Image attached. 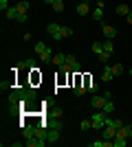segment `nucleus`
<instances>
[{
  "label": "nucleus",
  "mask_w": 132,
  "mask_h": 147,
  "mask_svg": "<svg viewBox=\"0 0 132 147\" xmlns=\"http://www.w3.org/2000/svg\"><path fill=\"white\" fill-rule=\"evenodd\" d=\"M35 99H38L35 88H31V86H16L7 101H9V105H11V112H16L18 108H22V110L31 108V105L35 103Z\"/></svg>",
  "instance_id": "obj_1"
},
{
  "label": "nucleus",
  "mask_w": 132,
  "mask_h": 147,
  "mask_svg": "<svg viewBox=\"0 0 132 147\" xmlns=\"http://www.w3.org/2000/svg\"><path fill=\"white\" fill-rule=\"evenodd\" d=\"M108 125V114L104 110H97L93 114V129H104Z\"/></svg>",
  "instance_id": "obj_2"
},
{
  "label": "nucleus",
  "mask_w": 132,
  "mask_h": 147,
  "mask_svg": "<svg viewBox=\"0 0 132 147\" xmlns=\"http://www.w3.org/2000/svg\"><path fill=\"white\" fill-rule=\"evenodd\" d=\"M44 138H46V143H49V145H55V143L60 141V129L49 127V125H46V134H44Z\"/></svg>",
  "instance_id": "obj_3"
},
{
  "label": "nucleus",
  "mask_w": 132,
  "mask_h": 147,
  "mask_svg": "<svg viewBox=\"0 0 132 147\" xmlns=\"http://www.w3.org/2000/svg\"><path fill=\"white\" fill-rule=\"evenodd\" d=\"M106 103H108V99L104 94H93V99H90V105H93L95 110H104Z\"/></svg>",
  "instance_id": "obj_4"
},
{
  "label": "nucleus",
  "mask_w": 132,
  "mask_h": 147,
  "mask_svg": "<svg viewBox=\"0 0 132 147\" xmlns=\"http://www.w3.org/2000/svg\"><path fill=\"white\" fill-rule=\"evenodd\" d=\"M46 31H49V35L53 37V40H64V37H62V24H55V22H51V24L46 26Z\"/></svg>",
  "instance_id": "obj_5"
},
{
  "label": "nucleus",
  "mask_w": 132,
  "mask_h": 147,
  "mask_svg": "<svg viewBox=\"0 0 132 147\" xmlns=\"http://www.w3.org/2000/svg\"><path fill=\"white\" fill-rule=\"evenodd\" d=\"M24 145H26V147H44V145H49V143L44 141V138H38V136H33V138H26Z\"/></svg>",
  "instance_id": "obj_6"
},
{
  "label": "nucleus",
  "mask_w": 132,
  "mask_h": 147,
  "mask_svg": "<svg viewBox=\"0 0 132 147\" xmlns=\"http://www.w3.org/2000/svg\"><path fill=\"white\" fill-rule=\"evenodd\" d=\"M88 11H90V0H82L77 5V16H88Z\"/></svg>",
  "instance_id": "obj_7"
},
{
  "label": "nucleus",
  "mask_w": 132,
  "mask_h": 147,
  "mask_svg": "<svg viewBox=\"0 0 132 147\" xmlns=\"http://www.w3.org/2000/svg\"><path fill=\"white\" fill-rule=\"evenodd\" d=\"M101 33L108 37V40H112V37H117V29L110 24H101Z\"/></svg>",
  "instance_id": "obj_8"
},
{
  "label": "nucleus",
  "mask_w": 132,
  "mask_h": 147,
  "mask_svg": "<svg viewBox=\"0 0 132 147\" xmlns=\"http://www.w3.org/2000/svg\"><path fill=\"white\" fill-rule=\"evenodd\" d=\"M40 57V61H42V64H53V51L49 49V46H46V51H44L42 55H38Z\"/></svg>",
  "instance_id": "obj_9"
},
{
  "label": "nucleus",
  "mask_w": 132,
  "mask_h": 147,
  "mask_svg": "<svg viewBox=\"0 0 132 147\" xmlns=\"http://www.w3.org/2000/svg\"><path fill=\"white\" fill-rule=\"evenodd\" d=\"M112 79H114L112 68H110V66H106V68H104V73H101V81H104V84H108V81H112Z\"/></svg>",
  "instance_id": "obj_10"
},
{
  "label": "nucleus",
  "mask_w": 132,
  "mask_h": 147,
  "mask_svg": "<svg viewBox=\"0 0 132 147\" xmlns=\"http://www.w3.org/2000/svg\"><path fill=\"white\" fill-rule=\"evenodd\" d=\"M53 64H55L57 68L66 66V55H64V53H55V55H53Z\"/></svg>",
  "instance_id": "obj_11"
},
{
  "label": "nucleus",
  "mask_w": 132,
  "mask_h": 147,
  "mask_svg": "<svg viewBox=\"0 0 132 147\" xmlns=\"http://www.w3.org/2000/svg\"><path fill=\"white\" fill-rule=\"evenodd\" d=\"M5 16H7V20H18V16H20L18 7H9V9L5 11Z\"/></svg>",
  "instance_id": "obj_12"
},
{
  "label": "nucleus",
  "mask_w": 132,
  "mask_h": 147,
  "mask_svg": "<svg viewBox=\"0 0 132 147\" xmlns=\"http://www.w3.org/2000/svg\"><path fill=\"white\" fill-rule=\"evenodd\" d=\"M18 11L20 13H29V9H31V2H29V0H22V2H18Z\"/></svg>",
  "instance_id": "obj_13"
},
{
  "label": "nucleus",
  "mask_w": 132,
  "mask_h": 147,
  "mask_svg": "<svg viewBox=\"0 0 132 147\" xmlns=\"http://www.w3.org/2000/svg\"><path fill=\"white\" fill-rule=\"evenodd\" d=\"M101 46H104V51H106V53H110V55H112L114 53V46H112V40H104V42H101Z\"/></svg>",
  "instance_id": "obj_14"
},
{
  "label": "nucleus",
  "mask_w": 132,
  "mask_h": 147,
  "mask_svg": "<svg viewBox=\"0 0 132 147\" xmlns=\"http://www.w3.org/2000/svg\"><path fill=\"white\" fill-rule=\"evenodd\" d=\"M46 125H49V127H55V129H62V127H64V123L60 121V119H55V117L51 119V121L46 123Z\"/></svg>",
  "instance_id": "obj_15"
},
{
  "label": "nucleus",
  "mask_w": 132,
  "mask_h": 147,
  "mask_svg": "<svg viewBox=\"0 0 132 147\" xmlns=\"http://www.w3.org/2000/svg\"><path fill=\"white\" fill-rule=\"evenodd\" d=\"M93 20L95 22H101V20H104V9H101V7H97L93 11Z\"/></svg>",
  "instance_id": "obj_16"
},
{
  "label": "nucleus",
  "mask_w": 132,
  "mask_h": 147,
  "mask_svg": "<svg viewBox=\"0 0 132 147\" xmlns=\"http://www.w3.org/2000/svg\"><path fill=\"white\" fill-rule=\"evenodd\" d=\"M33 51H35V55H42L44 51H46V44L44 42H35L33 44Z\"/></svg>",
  "instance_id": "obj_17"
},
{
  "label": "nucleus",
  "mask_w": 132,
  "mask_h": 147,
  "mask_svg": "<svg viewBox=\"0 0 132 147\" xmlns=\"http://www.w3.org/2000/svg\"><path fill=\"white\" fill-rule=\"evenodd\" d=\"M84 92H88L86 86H82V84H75V88H73V94H75V97H82Z\"/></svg>",
  "instance_id": "obj_18"
},
{
  "label": "nucleus",
  "mask_w": 132,
  "mask_h": 147,
  "mask_svg": "<svg viewBox=\"0 0 132 147\" xmlns=\"http://www.w3.org/2000/svg\"><path fill=\"white\" fill-rule=\"evenodd\" d=\"M79 127H82V132H88V129L93 127V119H84V121L79 123Z\"/></svg>",
  "instance_id": "obj_19"
},
{
  "label": "nucleus",
  "mask_w": 132,
  "mask_h": 147,
  "mask_svg": "<svg viewBox=\"0 0 132 147\" xmlns=\"http://www.w3.org/2000/svg\"><path fill=\"white\" fill-rule=\"evenodd\" d=\"M117 13H119V16H128V13H132V11H130L128 5H117Z\"/></svg>",
  "instance_id": "obj_20"
},
{
  "label": "nucleus",
  "mask_w": 132,
  "mask_h": 147,
  "mask_svg": "<svg viewBox=\"0 0 132 147\" xmlns=\"http://www.w3.org/2000/svg\"><path fill=\"white\" fill-rule=\"evenodd\" d=\"M110 68H112L114 77H119V75H123V70H126V68H123V64H114V66H110Z\"/></svg>",
  "instance_id": "obj_21"
},
{
  "label": "nucleus",
  "mask_w": 132,
  "mask_h": 147,
  "mask_svg": "<svg viewBox=\"0 0 132 147\" xmlns=\"http://www.w3.org/2000/svg\"><path fill=\"white\" fill-rule=\"evenodd\" d=\"M86 90L90 92V94H97V92H99V86L93 81V84H86Z\"/></svg>",
  "instance_id": "obj_22"
},
{
  "label": "nucleus",
  "mask_w": 132,
  "mask_h": 147,
  "mask_svg": "<svg viewBox=\"0 0 132 147\" xmlns=\"http://www.w3.org/2000/svg\"><path fill=\"white\" fill-rule=\"evenodd\" d=\"M104 112H106V114H112V112H114V103H112V99H108V103H106V108H104Z\"/></svg>",
  "instance_id": "obj_23"
},
{
  "label": "nucleus",
  "mask_w": 132,
  "mask_h": 147,
  "mask_svg": "<svg viewBox=\"0 0 132 147\" xmlns=\"http://www.w3.org/2000/svg\"><path fill=\"white\" fill-rule=\"evenodd\" d=\"M53 11H55V13H62L64 11V0H57L55 5H53Z\"/></svg>",
  "instance_id": "obj_24"
},
{
  "label": "nucleus",
  "mask_w": 132,
  "mask_h": 147,
  "mask_svg": "<svg viewBox=\"0 0 132 147\" xmlns=\"http://www.w3.org/2000/svg\"><path fill=\"white\" fill-rule=\"evenodd\" d=\"M93 53H104V46H101V42H93Z\"/></svg>",
  "instance_id": "obj_25"
},
{
  "label": "nucleus",
  "mask_w": 132,
  "mask_h": 147,
  "mask_svg": "<svg viewBox=\"0 0 132 147\" xmlns=\"http://www.w3.org/2000/svg\"><path fill=\"white\" fill-rule=\"evenodd\" d=\"M108 59H110V53H106V51L99 53V61H101V64H108Z\"/></svg>",
  "instance_id": "obj_26"
},
{
  "label": "nucleus",
  "mask_w": 132,
  "mask_h": 147,
  "mask_svg": "<svg viewBox=\"0 0 132 147\" xmlns=\"http://www.w3.org/2000/svg\"><path fill=\"white\" fill-rule=\"evenodd\" d=\"M73 35V29L70 26H62V37H70Z\"/></svg>",
  "instance_id": "obj_27"
},
{
  "label": "nucleus",
  "mask_w": 132,
  "mask_h": 147,
  "mask_svg": "<svg viewBox=\"0 0 132 147\" xmlns=\"http://www.w3.org/2000/svg\"><path fill=\"white\" fill-rule=\"evenodd\" d=\"M26 20H29V16H26V13H20V16H18V20H16V22H22V24H24Z\"/></svg>",
  "instance_id": "obj_28"
},
{
  "label": "nucleus",
  "mask_w": 132,
  "mask_h": 147,
  "mask_svg": "<svg viewBox=\"0 0 132 147\" xmlns=\"http://www.w3.org/2000/svg\"><path fill=\"white\" fill-rule=\"evenodd\" d=\"M9 9V2L7 0H0V11H7Z\"/></svg>",
  "instance_id": "obj_29"
},
{
  "label": "nucleus",
  "mask_w": 132,
  "mask_h": 147,
  "mask_svg": "<svg viewBox=\"0 0 132 147\" xmlns=\"http://www.w3.org/2000/svg\"><path fill=\"white\" fill-rule=\"evenodd\" d=\"M51 114H53V117H55V119H62V110H60V108H55V110L51 112Z\"/></svg>",
  "instance_id": "obj_30"
},
{
  "label": "nucleus",
  "mask_w": 132,
  "mask_h": 147,
  "mask_svg": "<svg viewBox=\"0 0 132 147\" xmlns=\"http://www.w3.org/2000/svg\"><path fill=\"white\" fill-rule=\"evenodd\" d=\"M123 127H126V134H128V136H132V123H126Z\"/></svg>",
  "instance_id": "obj_31"
},
{
  "label": "nucleus",
  "mask_w": 132,
  "mask_h": 147,
  "mask_svg": "<svg viewBox=\"0 0 132 147\" xmlns=\"http://www.w3.org/2000/svg\"><path fill=\"white\" fill-rule=\"evenodd\" d=\"M126 20H128V24L132 26V13H128V16H126Z\"/></svg>",
  "instance_id": "obj_32"
},
{
  "label": "nucleus",
  "mask_w": 132,
  "mask_h": 147,
  "mask_svg": "<svg viewBox=\"0 0 132 147\" xmlns=\"http://www.w3.org/2000/svg\"><path fill=\"white\" fill-rule=\"evenodd\" d=\"M44 2H46V5H51V7H53V5H55V2H57V0H44Z\"/></svg>",
  "instance_id": "obj_33"
},
{
  "label": "nucleus",
  "mask_w": 132,
  "mask_h": 147,
  "mask_svg": "<svg viewBox=\"0 0 132 147\" xmlns=\"http://www.w3.org/2000/svg\"><path fill=\"white\" fill-rule=\"evenodd\" d=\"M128 75H130V77H132V68H130V70H128Z\"/></svg>",
  "instance_id": "obj_34"
}]
</instances>
